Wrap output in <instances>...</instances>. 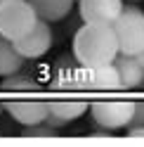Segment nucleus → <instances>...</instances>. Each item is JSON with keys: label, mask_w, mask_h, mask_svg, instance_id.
Instances as JSON below:
<instances>
[{"label": "nucleus", "mask_w": 144, "mask_h": 147, "mask_svg": "<svg viewBox=\"0 0 144 147\" xmlns=\"http://www.w3.org/2000/svg\"><path fill=\"white\" fill-rule=\"evenodd\" d=\"M26 57L14 48V40L5 38V36H0V76H12L17 74L21 67H24Z\"/></svg>", "instance_id": "10"}, {"label": "nucleus", "mask_w": 144, "mask_h": 147, "mask_svg": "<svg viewBox=\"0 0 144 147\" xmlns=\"http://www.w3.org/2000/svg\"><path fill=\"white\" fill-rule=\"evenodd\" d=\"M135 57H137V59H139V62H142V67H144V50H142V52H139V55H135Z\"/></svg>", "instance_id": "17"}, {"label": "nucleus", "mask_w": 144, "mask_h": 147, "mask_svg": "<svg viewBox=\"0 0 144 147\" xmlns=\"http://www.w3.org/2000/svg\"><path fill=\"white\" fill-rule=\"evenodd\" d=\"M125 3H142V0H125Z\"/></svg>", "instance_id": "19"}, {"label": "nucleus", "mask_w": 144, "mask_h": 147, "mask_svg": "<svg viewBox=\"0 0 144 147\" xmlns=\"http://www.w3.org/2000/svg\"><path fill=\"white\" fill-rule=\"evenodd\" d=\"M14 48L19 50L26 59L43 57V55L52 48V29H50V22H43L40 19L31 33H26L24 38L14 40Z\"/></svg>", "instance_id": "6"}, {"label": "nucleus", "mask_w": 144, "mask_h": 147, "mask_svg": "<svg viewBox=\"0 0 144 147\" xmlns=\"http://www.w3.org/2000/svg\"><path fill=\"white\" fill-rule=\"evenodd\" d=\"M118 52V40L111 24H83L73 38V55L83 69L113 64Z\"/></svg>", "instance_id": "1"}, {"label": "nucleus", "mask_w": 144, "mask_h": 147, "mask_svg": "<svg viewBox=\"0 0 144 147\" xmlns=\"http://www.w3.org/2000/svg\"><path fill=\"white\" fill-rule=\"evenodd\" d=\"M128 135H130V138H144V126H135V128H128Z\"/></svg>", "instance_id": "16"}, {"label": "nucleus", "mask_w": 144, "mask_h": 147, "mask_svg": "<svg viewBox=\"0 0 144 147\" xmlns=\"http://www.w3.org/2000/svg\"><path fill=\"white\" fill-rule=\"evenodd\" d=\"M57 131H59V128L50 126L47 121H40V123H31V126H24L21 135H26V138H55V135H57Z\"/></svg>", "instance_id": "14"}, {"label": "nucleus", "mask_w": 144, "mask_h": 147, "mask_svg": "<svg viewBox=\"0 0 144 147\" xmlns=\"http://www.w3.org/2000/svg\"><path fill=\"white\" fill-rule=\"evenodd\" d=\"M40 17L35 14L29 0H12L0 10V36L10 40H19L35 29Z\"/></svg>", "instance_id": "3"}, {"label": "nucleus", "mask_w": 144, "mask_h": 147, "mask_svg": "<svg viewBox=\"0 0 144 147\" xmlns=\"http://www.w3.org/2000/svg\"><path fill=\"white\" fill-rule=\"evenodd\" d=\"M10 116L21 126H31V123H40L47 116V102H38V100H14L5 107Z\"/></svg>", "instance_id": "9"}, {"label": "nucleus", "mask_w": 144, "mask_h": 147, "mask_svg": "<svg viewBox=\"0 0 144 147\" xmlns=\"http://www.w3.org/2000/svg\"><path fill=\"white\" fill-rule=\"evenodd\" d=\"M43 22H59L71 12L76 0H29Z\"/></svg>", "instance_id": "11"}, {"label": "nucleus", "mask_w": 144, "mask_h": 147, "mask_svg": "<svg viewBox=\"0 0 144 147\" xmlns=\"http://www.w3.org/2000/svg\"><path fill=\"white\" fill-rule=\"evenodd\" d=\"M87 83L97 90H118L121 78H118V71H116L113 64H104V67L87 69Z\"/></svg>", "instance_id": "12"}, {"label": "nucleus", "mask_w": 144, "mask_h": 147, "mask_svg": "<svg viewBox=\"0 0 144 147\" xmlns=\"http://www.w3.org/2000/svg\"><path fill=\"white\" fill-rule=\"evenodd\" d=\"M123 10V0H80L78 12L85 24H113Z\"/></svg>", "instance_id": "5"}, {"label": "nucleus", "mask_w": 144, "mask_h": 147, "mask_svg": "<svg viewBox=\"0 0 144 147\" xmlns=\"http://www.w3.org/2000/svg\"><path fill=\"white\" fill-rule=\"evenodd\" d=\"M113 67L118 71L123 90H135V88H139L144 83V67H142V62L135 57V55L118 52V57L113 59Z\"/></svg>", "instance_id": "8"}, {"label": "nucleus", "mask_w": 144, "mask_h": 147, "mask_svg": "<svg viewBox=\"0 0 144 147\" xmlns=\"http://www.w3.org/2000/svg\"><path fill=\"white\" fill-rule=\"evenodd\" d=\"M3 109H5V105H0V114H3Z\"/></svg>", "instance_id": "20"}, {"label": "nucleus", "mask_w": 144, "mask_h": 147, "mask_svg": "<svg viewBox=\"0 0 144 147\" xmlns=\"http://www.w3.org/2000/svg\"><path fill=\"white\" fill-rule=\"evenodd\" d=\"M87 109L90 107L83 100H57V102H47V116H45V121L50 126H55V128H61V126L80 119Z\"/></svg>", "instance_id": "7"}, {"label": "nucleus", "mask_w": 144, "mask_h": 147, "mask_svg": "<svg viewBox=\"0 0 144 147\" xmlns=\"http://www.w3.org/2000/svg\"><path fill=\"white\" fill-rule=\"evenodd\" d=\"M7 3H12V0H0V10H3V7H5Z\"/></svg>", "instance_id": "18"}, {"label": "nucleus", "mask_w": 144, "mask_h": 147, "mask_svg": "<svg viewBox=\"0 0 144 147\" xmlns=\"http://www.w3.org/2000/svg\"><path fill=\"white\" fill-rule=\"evenodd\" d=\"M135 126H144V102H135V109H132L128 128H135Z\"/></svg>", "instance_id": "15"}, {"label": "nucleus", "mask_w": 144, "mask_h": 147, "mask_svg": "<svg viewBox=\"0 0 144 147\" xmlns=\"http://www.w3.org/2000/svg\"><path fill=\"white\" fill-rule=\"evenodd\" d=\"M135 102H125V100H106V102H95L90 105V114L92 121L102 128V131L111 133L118 128H128L130 116H132Z\"/></svg>", "instance_id": "4"}, {"label": "nucleus", "mask_w": 144, "mask_h": 147, "mask_svg": "<svg viewBox=\"0 0 144 147\" xmlns=\"http://www.w3.org/2000/svg\"><path fill=\"white\" fill-rule=\"evenodd\" d=\"M33 88H35V81L19 71L3 78V90H10V93H26V90H33Z\"/></svg>", "instance_id": "13"}, {"label": "nucleus", "mask_w": 144, "mask_h": 147, "mask_svg": "<svg viewBox=\"0 0 144 147\" xmlns=\"http://www.w3.org/2000/svg\"><path fill=\"white\" fill-rule=\"evenodd\" d=\"M118 50L125 55H139L144 50V12L135 5H123L113 24Z\"/></svg>", "instance_id": "2"}]
</instances>
